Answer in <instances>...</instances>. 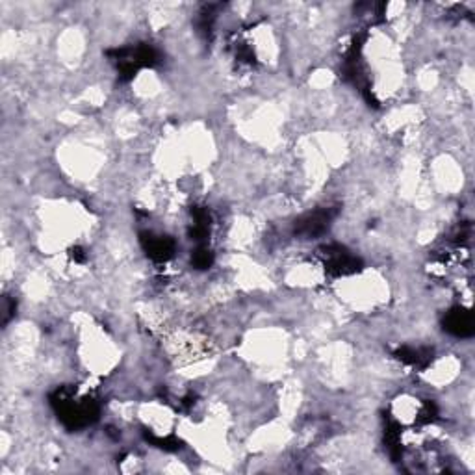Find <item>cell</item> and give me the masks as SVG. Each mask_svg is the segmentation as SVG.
<instances>
[{
	"label": "cell",
	"instance_id": "1",
	"mask_svg": "<svg viewBox=\"0 0 475 475\" xmlns=\"http://www.w3.org/2000/svg\"><path fill=\"white\" fill-rule=\"evenodd\" d=\"M445 329L453 332L455 336H470L474 332V321L470 312L455 308L445 318Z\"/></svg>",
	"mask_w": 475,
	"mask_h": 475
}]
</instances>
